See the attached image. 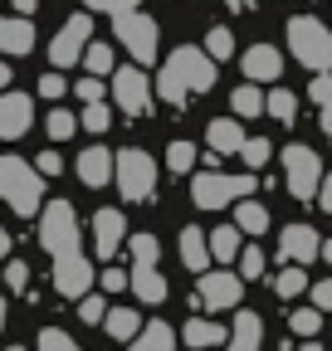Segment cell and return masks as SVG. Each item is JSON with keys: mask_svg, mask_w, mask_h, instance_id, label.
<instances>
[{"mask_svg": "<svg viewBox=\"0 0 332 351\" xmlns=\"http://www.w3.org/2000/svg\"><path fill=\"white\" fill-rule=\"evenodd\" d=\"M34 49V25L20 15V20H5V15H0V54H29Z\"/></svg>", "mask_w": 332, "mask_h": 351, "instance_id": "cell-19", "label": "cell"}, {"mask_svg": "<svg viewBox=\"0 0 332 351\" xmlns=\"http://www.w3.org/2000/svg\"><path fill=\"white\" fill-rule=\"evenodd\" d=\"M313 307H318V313H332V278L313 283Z\"/></svg>", "mask_w": 332, "mask_h": 351, "instance_id": "cell-49", "label": "cell"}, {"mask_svg": "<svg viewBox=\"0 0 332 351\" xmlns=\"http://www.w3.org/2000/svg\"><path fill=\"white\" fill-rule=\"evenodd\" d=\"M283 181H288V195L294 200H313L318 186H322V161L313 147H283Z\"/></svg>", "mask_w": 332, "mask_h": 351, "instance_id": "cell-7", "label": "cell"}, {"mask_svg": "<svg viewBox=\"0 0 332 351\" xmlns=\"http://www.w3.org/2000/svg\"><path fill=\"white\" fill-rule=\"evenodd\" d=\"M122 288H132V274L128 269H103V293H122Z\"/></svg>", "mask_w": 332, "mask_h": 351, "instance_id": "cell-45", "label": "cell"}, {"mask_svg": "<svg viewBox=\"0 0 332 351\" xmlns=\"http://www.w3.org/2000/svg\"><path fill=\"white\" fill-rule=\"evenodd\" d=\"M5 83H10V64H5V59H0V93H10V88H5Z\"/></svg>", "mask_w": 332, "mask_h": 351, "instance_id": "cell-54", "label": "cell"}, {"mask_svg": "<svg viewBox=\"0 0 332 351\" xmlns=\"http://www.w3.org/2000/svg\"><path fill=\"white\" fill-rule=\"evenodd\" d=\"M10 258V234H5V225H0V263Z\"/></svg>", "mask_w": 332, "mask_h": 351, "instance_id": "cell-52", "label": "cell"}, {"mask_svg": "<svg viewBox=\"0 0 332 351\" xmlns=\"http://www.w3.org/2000/svg\"><path fill=\"white\" fill-rule=\"evenodd\" d=\"M45 132H49V142H69L73 132H78V112H64V108H54V112L45 117Z\"/></svg>", "mask_w": 332, "mask_h": 351, "instance_id": "cell-31", "label": "cell"}, {"mask_svg": "<svg viewBox=\"0 0 332 351\" xmlns=\"http://www.w3.org/2000/svg\"><path fill=\"white\" fill-rule=\"evenodd\" d=\"M0 327H5V298H0Z\"/></svg>", "mask_w": 332, "mask_h": 351, "instance_id": "cell-57", "label": "cell"}, {"mask_svg": "<svg viewBox=\"0 0 332 351\" xmlns=\"http://www.w3.org/2000/svg\"><path fill=\"white\" fill-rule=\"evenodd\" d=\"M112 181H117V191L128 200L147 205L156 195V161L142 147H128V152H117V176H112Z\"/></svg>", "mask_w": 332, "mask_h": 351, "instance_id": "cell-5", "label": "cell"}, {"mask_svg": "<svg viewBox=\"0 0 332 351\" xmlns=\"http://www.w3.org/2000/svg\"><path fill=\"white\" fill-rule=\"evenodd\" d=\"M34 171H39V176H59V171H64V161H59L54 152H39V161H34Z\"/></svg>", "mask_w": 332, "mask_h": 351, "instance_id": "cell-50", "label": "cell"}, {"mask_svg": "<svg viewBox=\"0 0 332 351\" xmlns=\"http://www.w3.org/2000/svg\"><path fill=\"white\" fill-rule=\"evenodd\" d=\"M78 322H88V327H93V322H108V302H103L98 293H83V298H78Z\"/></svg>", "mask_w": 332, "mask_h": 351, "instance_id": "cell-37", "label": "cell"}, {"mask_svg": "<svg viewBox=\"0 0 332 351\" xmlns=\"http://www.w3.org/2000/svg\"><path fill=\"white\" fill-rule=\"evenodd\" d=\"M64 88H69V83H64L59 73H45V78H39V93H45L49 103H59V98H64Z\"/></svg>", "mask_w": 332, "mask_h": 351, "instance_id": "cell-47", "label": "cell"}, {"mask_svg": "<svg viewBox=\"0 0 332 351\" xmlns=\"http://www.w3.org/2000/svg\"><path fill=\"white\" fill-rule=\"evenodd\" d=\"M239 225H215L211 230V254L220 258V263H230V258H239Z\"/></svg>", "mask_w": 332, "mask_h": 351, "instance_id": "cell-27", "label": "cell"}, {"mask_svg": "<svg viewBox=\"0 0 332 351\" xmlns=\"http://www.w3.org/2000/svg\"><path fill=\"white\" fill-rule=\"evenodd\" d=\"M108 337H117V341H132L137 332H142V317L132 313V307H108Z\"/></svg>", "mask_w": 332, "mask_h": 351, "instance_id": "cell-26", "label": "cell"}, {"mask_svg": "<svg viewBox=\"0 0 332 351\" xmlns=\"http://www.w3.org/2000/svg\"><path fill=\"white\" fill-rule=\"evenodd\" d=\"M264 322L259 313H235V332H230V351H259Z\"/></svg>", "mask_w": 332, "mask_h": 351, "instance_id": "cell-22", "label": "cell"}, {"mask_svg": "<svg viewBox=\"0 0 332 351\" xmlns=\"http://www.w3.org/2000/svg\"><path fill=\"white\" fill-rule=\"evenodd\" d=\"M239 274H249V278H259V274H264V249H259L254 239L239 249Z\"/></svg>", "mask_w": 332, "mask_h": 351, "instance_id": "cell-41", "label": "cell"}, {"mask_svg": "<svg viewBox=\"0 0 332 351\" xmlns=\"http://www.w3.org/2000/svg\"><path fill=\"white\" fill-rule=\"evenodd\" d=\"M318 258H327V263H332V239H327V244L318 249Z\"/></svg>", "mask_w": 332, "mask_h": 351, "instance_id": "cell-56", "label": "cell"}, {"mask_svg": "<svg viewBox=\"0 0 332 351\" xmlns=\"http://www.w3.org/2000/svg\"><path fill=\"white\" fill-rule=\"evenodd\" d=\"M288 49H294V59L313 73H327L332 69V29L313 15H294L288 20Z\"/></svg>", "mask_w": 332, "mask_h": 351, "instance_id": "cell-2", "label": "cell"}, {"mask_svg": "<svg viewBox=\"0 0 332 351\" xmlns=\"http://www.w3.org/2000/svg\"><path fill=\"white\" fill-rule=\"evenodd\" d=\"M171 78H181L191 93H211L215 88V59L205 49H191V44H181V49H171V59L161 64Z\"/></svg>", "mask_w": 332, "mask_h": 351, "instance_id": "cell-8", "label": "cell"}, {"mask_svg": "<svg viewBox=\"0 0 332 351\" xmlns=\"http://www.w3.org/2000/svg\"><path fill=\"white\" fill-rule=\"evenodd\" d=\"M264 112H269L274 122H294V117H298V98L288 93V88H274V93L264 98Z\"/></svg>", "mask_w": 332, "mask_h": 351, "instance_id": "cell-30", "label": "cell"}, {"mask_svg": "<svg viewBox=\"0 0 332 351\" xmlns=\"http://www.w3.org/2000/svg\"><path fill=\"white\" fill-rule=\"evenodd\" d=\"M34 122V103L29 93H0V137L5 142H20Z\"/></svg>", "mask_w": 332, "mask_h": 351, "instance_id": "cell-13", "label": "cell"}, {"mask_svg": "<svg viewBox=\"0 0 332 351\" xmlns=\"http://www.w3.org/2000/svg\"><path fill=\"white\" fill-rule=\"evenodd\" d=\"M112 39L132 54V64H137V69L156 64V20H152V15H142V10L117 15V20H112Z\"/></svg>", "mask_w": 332, "mask_h": 351, "instance_id": "cell-6", "label": "cell"}, {"mask_svg": "<svg viewBox=\"0 0 332 351\" xmlns=\"http://www.w3.org/2000/svg\"><path fill=\"white\" fill-rule=\"evenodd\" d=\"M132 298H142V302H161L166 298V278L156 274V269H132Z\"/></svg>", "mask_w": 332, "mask_h": 351, "instance_id": "cell-25", "label": "cell"}, {"mask_svg": "<svg viewBox=\"0 0 332 351\" xmlns=\"http://www.w3.org/2000/svg\"><path fill=\"white\" fill-rule=\"evenodd\" d=\"M83 64H88V73H93V78L117 73V69H112V49H108V44H88V49H83Z\"/></svg>", "mask_w": 332, "mask_h": 351, "instance_id": "cell-34", "label": "cell"}, {"mask_svg": "<svg viewBox=\"0 0 332 351\" xmlns=\"http://www.w3.org/2000/svg\"><path fill=\"white\" fill-rule=\"evenodd\" d=\"M112 98H117V108H122V112L147 117V112H152V78H147L137 64L117 69V73H112Z\"/></svg>", "mask_w": 332, "mask_h": 351, "instance_id": "cell-9", "label": "cell"}, {"mask_svg": "<svg viewBox=\"0 0 332 351\" xmlns=\"http://www.w3.org/2000/svg\"><path fill=\"white\" fill-rule=\"evenodd\" d=\"M235 225H239V234L254 239V234L269 230V210H264L259 200H239V205H235Z\"/></svg>", "mask_w": 332, "mask_h": 351, "instance_id": "cell-24", "label": "cell"}, {"mask_svg": "<svg viewBox=\"0 0 332 351\" xmlns=\"http://www.w3.org/2000/svg\"><path fill=\"white\" fill-rule=\"evenodd\" d=\"M303 288H308V274H303V263H283V274L274 278V293L288 302V298H298Z\"/></svg>", "mask_w": 332, "mask_h": 351, "instance_id": "cell-29", "label": "cell"}, {"mask_svg": "<svg viewBox=\"0 0 332 351\" xmlns=\"http://www.w3.org/2000/svg\"><path fill=\"white\" fill-rule=\"evenodd\" d=\"M88 44H93V15L83 10V15H73V20H69V25L54 34V44H49V59H54V69H69V64H78Z\"/></svg>", "mask_w": 332, "mask_h": 351, "instance_id": "cell-10", "label": "cell"}, {"mask_svg": "<svg viewBox=\"0 0 332 351\" xmlns=\"http://www.w3.org/2000/svg\"><path fill=\"white\" fill-rule=\"evenodd\" d=\"M308 93H313V103H318V108H327V103H332V78H327V73H322V78H313V83H308Z\"/></svg>", "mask_w": 332, "mask_h": 351, "instance_id": "cell-48", "label": "cell"}, {"mask_svg": "<svg viewBox=\"0 0 332 351\" xmlns=\"http://www.w3.org/2000/svg\"><path fill=\"white\" fill-rule=\"evenodd\" d=\"M205 142H211V152H215V156H239L249 137L239 132V122H235V117H215L211 127H205Z\"/></svg>", "mask_w": 332, "mask_h": 351, "instance_id": "cell-18", "label": "cell"}, {"mask_svg": "<svg viewBox=\"0 0 332 351\" xmlns=\"http://www.w3.org/2000/svg\"><path fill=\"white\" fill-rule=\"evenodd\" d=\"M128 239V225H122V210H98L93 215V254L98 258H112Z\"/></svg>", "mask_w": 332, "mask_h": 351, "instance_id": "cell-15", "label": "cell"}, {"mask_svg": "<svg viewBox=\"0 0 332 351\" xmlns=\"http://www.w3.org/2000/svg\"><path fill=\"white\" fill-rule=\"evenodd\" d=\"M117 176V152H108V147H88V152H78V181L83 186H108Z\"/></svg>", "mask_w": 332, "mask_h": 351, "instance_id": "cell-16", "label": "cell"}, {"mask_svg": "<svg viewBox=\"0 0 332 351\" xmlns=\"http://www.w3.org/2000/svg\"><path fill=\"white\" fill-rule=\"evenodd\" d=\"M34 5H39V0H15V10H20V15H25V20H29V15H34Z\"/></svg>", "mask_w": 332, "mask_h": 351, "instance_id": "cell-53", "label": "cell"}, {"mask_svg": "<svg viewBox=\"0 0 332 351\" xmlns=\"http://www.w3.org/2000/svg\"><path fill=\"white\" fill-rule=\"evenodd\" d=\"M235 195H254V171L244 176H220V171H200L191 181V200L200 210H225Z\"/></svg>", "mask_w": 332, "mask_h": 351, "instance_id": "cell-4", "label": "cell"}, {"mask_svg": "<svg viewBox=\"0 0 332 351\" xmlns=\"http://www.w3.org/2000/svg\"><path fill=\"white\" fill-rule=\"evenodd\" d=\"M5 288L10 293H25L29 288V269H25L20 258H5Z\"/></svg>", "mask_w": 332, "mask_h": 351, "instance_id": "cell-43", "label": "cell"}, {"mask_svg": "<svg viewBox=\"0 0 332 351\" xmlns=\"http://www.w3.org/2000/svg\"><path fill=\"white\" fill-rule=\"evenodd\" d=\"M39 244H45L49 258H69L78 254V215L69 200H49L39 210Z\"/></svg>", "mask_w": 332, "mask_h": 351, "instance_id": "cell-3", "label": "cell"}, {"mask_svg": "<svg viewBox=\"0 0 332 351\" xmlns=\"http://www.w3.org/2000/svg\"><path fill=\"white\" fill-rule=\"evenodd\" d=\"M181 263L195 269V274L211 269V234H205V230H195V225L181 230Z\"/></svg>", "mask_w": 332, "mask_h": 351, "instance_id": "cell-20", "label": "cell"}, {"mask_svg": "<svg viewBox=\"0 0 332 351\" xmlns=\"http://www.w3.org/2000/svg\"><path fill=\"white\" fill-rule=\"evenodd\" d=\"M166 166H171V171H191L195 166V147L191 142H171V147H166Z\"/></svg>", "mask_w": 332, "mask_h": 351, "instance_id": "cell-42", "label": "cell"}, {"mask_svg": "<svg viewBox=\"0 0 332 351\" xmlns=\"http://www.w3.org/2000/svg\"><path fill=\"white\" fill-rule=\"evenodd\" d=\"M93 288V263L83 258V254H69V258H54V293H64V298H83Z\"/></svg>", "mask_w": 332, "mask_h": 351, "instance_id": "cell-11", "label": "cell"}, {"mask_svg": "<svg viewBox=\"0 0 332 351\" xmlns=\"http://www.w3.org/2000/svg\"><path fill=\"white\" fill-rule=\"evenodd\" d=\"M322 132H327V137H332V103L322 108Z\"/></svg>", "mask_w": 332, "mask_h": 351, "instance_id": "cell-55", "label": "cell"}, {"mask_svg": "<svg viewBox=\"0 0 332 351\" xmlns=\"http://www.w3.org/2000/svg\"><path fill=\"white\" fill-rule=\"evenodd\" d=\"M78 127H88L93 137H98V132H108V127H112V112H108L103 103H88V108L78 112Z\"/></svg>", "mask_w": 332, "mask_h": 351, "instance_id": "cell-38", "label": "cell"}, {"mask_svg": "<svg viewBox=\"0 0 332 351\" xmlns=\"http://www.w3.org/2000/svg\"><path fill=\"white\" fill-rule=\"evenodd\" d=\"M156 93H161V103H171V108H186L191 103V88L181 83V78H171L161 69V78H156Z\"/></svg>", "mask_w": 332, "mask_h": 351, "instance_id": "cell-33", "label": "cell"}, {"mask_svg": "<svg viewBox=\"0 0 332 351\" xmlns=\"http://www.w3.org/2000/svg\"><path fill=\"white\" fill-rule=\"evenodd\" d=\"M269 156H274V142H269V137H249V142H244V152H239V161H244L249 171H259Z\"/></svg>", "mask_w": 332, "mask_h": 351, "instance_id": "cell-35", "label": "cell"}, {"mask_svg": "<svg viewBox=\"0 0 332 351\" xmlns=\"http://www.w3.org/2000/svg\"><path fill=\"white\" fill-rule=\"evenodd\" d=\"M10 351H25V346H10Z\"/></svg>", "mask_w": 332, "mask_h": 351, "instance_id": "cell-59", "label": "cell"}, {"mask_svg": "<svg viewBox=\"0 0 332 351\" xmlns=\"http://www.w3.org/2000/svg\"><path fill=\"white\" fill-rule=\"evenodd\" d=\"M39 351H83L69 332H59V327H45L39 332Z\"/></svg>", "mask_w": 332, "mask_h": 351, "instance_id": "cell-40", "label": "cell"}, {"mask_svg": "<svg viewBox=\"0 0 332 351\" xmlns=\"http://www.w3.org/2000/svg\"><path fill=\"white\" fill-rule=\"evenodd\" d=\"M288 327H294L298 337H318L322 332V313L318 307H298V313H288Z\"/></svg>", "mask_w": 332, "mask_h": 351, "instance_id": "cell-36", "label": "cell"}, {"mask_svg": "<svg viewBox=\"0 0 332 351\" xmlns=\"http://www.w3.org/2000/svg\"><path fill=\"white\" fill-rule=\"evenodd\" d=\"M83 5H88V10H103V15H128V10H137V0H83Z\"/></svg>", "mask_w": 332, "mask_h": 351, "instance_id": "cell-44", "label": "cell"}, {"mask_svg": "<svg viewBox=\"0 0 332 351\" xmlns=\"http://www.w3.org/2000/svg\"><path fill=\"white\" fill-rule=\"evenodd\" d=\"M78 98H83V103H103V78H93V73L78 78Z\"/></svg>", "mask_w": 332, "mask_h": 351, "instance_id": "cell-46", "label": "cell"}, {"mask_svg": "<svg viewBox=\"0 0 332 351\" xmlns=\"http://www.w3.org/2000/svg\"><path fill=\"white\" fill-rule=\"evenodd\" d=\"M318 249H322V239H318L313 225H288V230L278 234V258H283V263H313Z\"/></svg>", "mask_w": 332, "mask_h": 351, "instance_id": "cell-14", "label": "cell"}, {"mask_svg": "<svg viewBox=\"0 0 332 351\" xmlns=\"http://www.w3.org/2000/svg\"><path fill=\"white\" fill-rule=\"evenodd\" d=\"M239 69H244L249 83H274L283 73V54L274 49V44H254L249 54H239Z\"/></svg>", "mask_w": 332, "mask_h": 351, "instance_id": "cell-17", "label": "cell"}, {"mask_svg": "<svg viewBox=\"0 0 332 351\" xmlns=\"http://www.w3.org/2000/svg\"><path fill=\"white\" fill-rule=\"evenodd\" d=\"M318 205L332 215V176H322V186H318Z\"/></svg>", "mask_w": 332, "mask_h": 351, "instance_id": "cell-51", "label": "cell"}, {"mask_svg": "<svg viewBox=\"0 0 332 351\" xmlns=\"http://www.w3.org/2000/svg\"><path fill=\"white\" fill-rule=\"evenodd\" d=\"M176 346V332L166 327V322H147L132 341H128V351H171Z\"/></svg>", "mask_w": 332, "mask_h": 351, "instance_id": "cell-23", "label": "cell"}, {"mask_svg": "<svg viewBox=\"0 0 332 351\" xmlns=\"http://www.w3.org/2000/svg\"><path fill=\"white\" fill-rule=\"evenodd\" d=\"M244 293L239 274H220V269H205L200 274V302L211 307V313H225V307H235Z\"/></svg>", "mask_w": 332, "mask_h": 351, "instance_id": "cell-12", "label": "cell"}, {"mask_svg": "<svg viewBox=\"0 0 332 351\" xmlns=\"http://www.w3.org/2000/svg\"><path fill=\"white\" fill-rule=\"evenodd\" d=\"M205 54H211L215 64L235 54V34H230V25H211V34H205Z\"/></svg>", "mask_w": 332, "mask_h": 351, "instance_id": "cell-32", "label": "cell"}, {"mask_svg": "<svg viewBox=\"0 0 332 351\" xmlns=\"http://www.w3.org/2000/svg\"><path fill=\"white\" fill-rule=\"evenodd\" d=\"M230 108H235V117H259L264 112V93L254 83H239L235 93H230Z\"/></svg>", "mask_w": 332, "mask_h": 351, "instance_id": "cell-28", "label": "cell"}, {"mask_svg": "<svg viewBox=\"0 0 332 351\" xmlns=\"http://www.w3.org/2000/svg\"><path fill=\"white\" fill-rule=\"evenodd\" d=\"M156 254H161L156 234H132V258L142 263V269H156Z\"/></svg>", "mask_w": 332, "mask_h": 351, "instance_id": "cell-39", "label": "cell"}, {"mask_svg": "<svg viewBox=\"0 0 332 351\" xmlns=\"http://www.w3.org/2000/svg\"><path fill=\"white\" fill-rule=\"evenodd\" d=\"M45 176H39L29 161L20 156H0V200H5L15 215H39L45 210Z\"/></svg>", "mask_w": 332, "mask_h": 351, "instance_id": "cell-1", "label": "cell"}, {"mask_svg": "<svg viewBox=\"0 0 332 351\" xmlns=\"http://www.w3.org/2000/svg\"><path fill=\"white\" fill-rule=\"evenodd\" d=\"M181 341H186V346H195V351H205V346H230V332H225L220 322H205V317H195V322H186Z\"/></svg>", "mask_w": 332, "mask_h": 351, "instance_id": "cell-21", "label": "cell"}, {"mask_svg": "<svg viewBox=\"0 0 332 351\" xmlns=\"http://www.w3.org/2000/svg\"><path fill=\"white\" fill-rule=\"evenodd\" d=\"M230 5H244V0H230Z\"/></svg>", "mask_w": 332, "mask_h": 351, "instance_id": "cell-58", "label": "cell"}]
</instances>
